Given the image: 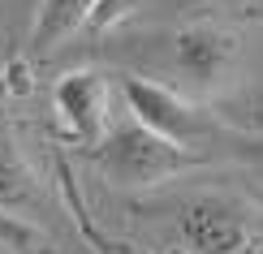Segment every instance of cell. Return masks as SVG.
<instances>
[{
	"label": "cell",
	"mask_w": 263,
	"mask_h": 254,
	"mask_svg": "<svg viewBox=\"0 0 263 254\" xmlns=\"http://www.w3.org/2000/svg\"><path fill=\"white\" fill-rule=\"evenodd\" d=\"M199 164H207L203 151H185L177 142L160 138L156 129L138 125L134 116L112 121L104 138L91 147V168L117 190H151L181 172H194Z\"/></svg>",
	"instance_id": "1"
},
{
	"label": "cell",
	"mask_w": 263,
	"mask_h": 254,
	"mask_svg": "<svg viewBox=\"0 0 263 254\" xmlns=\"http://www.w3.org/2000/svg\"><path fill=\"white\" fill-rule=\"evenodd\" d=\"M185 254H263V216L233 194H190L173 211Z\"/></svg>",
	"instance_id": "2"
},
{
	"label": "cell",
	"mask_w": 263,
	"mask_h": 254,
	"mask_svg": "<svg viewBox=\"0 0 263 254\" xmlns=\"http://www.w3.org/2000/svg\"><path fill=\"white\" fill-rule=\"evenodd\" d=\"M117 91H121L129 116L138 125L156 129L160 138L177 142L185 151H212V138L220 134V121L207 116L190 95H181L177 86H164V82H151V78H138V73H121L117 78Z\"/></svg>",
	"instance_id": "3"
},
{
	"label": "cell",
	"mask_w": 263,
	"mask_h": 254,
	"mask_svg": "<svg viewBox=\"0 0 263 254\" xmlns=\"http://www.w3.org/2000/svg\"><path fill=\"white\" fill-rule=\"evenodd\" d=\"M164 43H168V73L177 78L181 95L207 99V95H220L224 86L237 78L242 39H237L233 30L216 26V22L181 26V30H173Z\"/></svg>",
	"instance_id": "4"
},
{
	"label": "cell",
	"mask_w": 263,
	"mask_h": 254,
	"mask_svg": "<svg viewBox=\"0 0 263 254\" xmlns=\"http://www.w3.org/2000/svg\"><path fill=\"white\" fill-rule=\"evenodd\" d=\"M52 112L73 147L91 151L112 125V82L100 69H73L52 86Z\"/></svg>",
	"instance_id": "5"
},
{
	"label": "cell",
	"mask_w": 263,
	"mask_h": 254,
	"mask_svg": "<svg viewBox=\"0 0 263 254\" xmlns=\"http://www.w3.org/2000/svg\"><path fill=\"white\" fill-rule=\"evenodd\" d=\"M108 0H39L35 22H30V52L48 56L61 43H69L78 30L91 26V17L100 13Z\"/></svg>",
	"instance_id": "6"
},
{
	"label": "cell",
	"mask_w": 263,
	"mask_h": 254,
	"mask_svg": "<svg viewBox=\"0 0 263 254\" xmlns=\"http://www.w3.org/2000/svg\"><path fill=\"white\" fill-rule=\"evenodd\" d=\"M0 211H9V216H39L43 211V185L5 129H0Z\"/></svg>",
	"instance_id": "7"
},
{
	"label": "cell",
	"mask_w": 263,
	"mask_h": 254,
	"mask_svg": "<svg viewBox=\"0 0 263 254\" xmlns=\"http://www.w3.org/2000/svg\"><path fill=\"white\" fill-rule=\"evenodd\" d=\"M61 181H65V198H69L73 224H78L82 241H86V246H91L95 254H138L134 246H125L121 237H108L100 224H91V216H86V207H82V194H78V185H73V177H69V172H61Z\"/></svg>",
	"instance_id": "8"
},
{
	"label": "cell",
	"mask_w": 263,
	"mask_h": 254,
	"mask_svg": "<svg viewBox=\"0 0 263 254\" xmlns=\"http://www.w3.org/2000/svg\"><path fill=\"white\" fill-rule=\"evenodd\" d=\"M259 121H263V104H259Z\"/></svg>",
	"instance_id": "9"
}]
</instances>
